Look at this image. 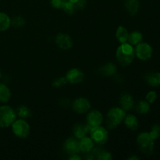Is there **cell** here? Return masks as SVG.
Listing matches in <instances>:
<instances>
[{
	"label": "cell",
	"instance_id": "1",
	"mask_svg": "<svg viewBox=\"0 0 160 160\" xmlns=\"http://www.w3.org/2000/svg\"><path fill=\"white\" fill-rule=\"evenodd\" d=\"M116 56L119 63L123 67L129 66L134 61L135 52L132 45L129 43H123L118 47Z\"/></svg>",
	"mask_w": 160,
	"mask_h": 160
},
{
	"label": "cell",
	"instance_id": "2",
	"mask_svg": "<svg viewBox=\"0 0 160 160\" xmlns=\"http://www.w3.org/2000/svg\"><path fill=\"white\" fill-rule=\"evenodd\" d=\"M126 112L122 108L113 107L109 110L106 115V125L109 130H113L124 120Z\"/></svg>",
	"mask_w": 160,
	"mask_h": 160
},
{
	"label": "cell",
	"instance_id": "3",
	"mask_svg": "<svg viewBox=\"0 0 160 160\" xmlns=\"http://www.w3.org/2000/svg\"><path fill=\"white\" fill-rule=\"evenodd\" d=\"M137 145L139 149L146 155H152L154 152V140L151 138L149 133H141L137 138Z\"/></svg>",
	"mask_w": 160,
	"mask_h": 160
},
{
	"label": "cell",
	"instance_id": "4",
	"mask_svg": "<svg viewBox=\"0 0 160 160\" xmlns=\"http://www.w3.org/2000/svg\"><path fill=\"white\" fill-rule=\"evenodd\" d=\"M17 113L12 107L9 106H0V128H8L11 126L16 120Z\"/></svg>",
	"mask_w": 160,
	"mask_h": 160
},
{
	"label": "cell",
	"instance_id": "5",
	"mask_svg": "<svg viewBox=\"0 0 160 160\" xmlns=\"http://www.w3.org/2000/svg\"><path fill=\"white\" fill-rule=\"evenodd\" d=\"M90 138L97 145H104L109 139V133L105 128L101 125L92 128L90 132Z\"/></svg>",
	"mask_w": 160,
	"mask_h": 160
},
{
	"label": "cell",
	"instance_id": "6",
	"mask_svg": "<svg viewBox=\"0 0 160 160\" xmlns=\"http://www.w3.org/2000/svg\"><path fill=\"white\" fill-rule=\"evenodd\" d=\"M12 130L13 134L20 138H25L28 137L31 131L30 125L24 119L15 120L12 124Z\"/></svg>",
	"mask_w": 160,
	"mask_h": 160
},
{
	"label": "cell",
	"instance_id": "7",
	"mask_svg": "<svg viewBox=\"0 0 160 160\" xmlns=\"http://www.w3.org/2000/svg\"><path fill=\"white\" fill-rule=\"evenodd\" d=\"M134 52H135V56H137V57L141 60L144 61L149 59L152 55V48L151 45L145 42H141L136 45Z\"/></svg>",
	"mask_w": 160,
	"mask_h": 160
},
{
	"label": "cell",
	"instance_id": "8",
	"mask_svg": "<svg viewBox=\"0 0 160 160\" xmlns=\"http://www.w3.org/2000/svg\"><path fill=\"white\" fill-rule=\"evenodd\" d=\"M72 109L78 113H86L91 109V103L86 98L79 97L73 102Z\"/></svg>",
	"mask_w": 160,
	"mask_h": 160
},
{
	"label": "cell",
	"instance_id": "9",
	"mask_svg": "<svg viewBox=\"0 0 160 160\" xmlns=\"http://www.w3.org/2000/svg\"><path fill=\"white\" fill-rule=\"evenodd\" d=\"M65 78L67 79V82L70 83V84H76L82 82L84 78H85V75L79 69L73 68L67 72Z\"/></svg>",
	"mask_w": 160,
	"mask_h": 160
},
{
	"label": "cell",
	"instance_id": "10",
	"mask_svg": "<svg viewBox=\"0 0 160 160\" xmlns=\"http://www.w3.org/2000/svg\"><path fill=\"white\" fill-rule=\"evenodd\" d=\"M86 121H87V124L91 128L99 126L103 121V116L100 111L93 109L88 113Z\"/></svg>",
	"mask_w": 160,
	"mask_h": 160
},
{
	"label": "cell",
	"instance_id": "11",
	"mask_svg": "<svg viewBox=\"0 0 160 160\" xmlns=\"http://www.w3.org/2000/svg\"><path fill=\"white\" fill-rule=\"evenodd\" d=\"M63 148L69 155L78 154L81 152L79 141L77 138H70L67 139L63 144Z\"/></svg>",
	"mask_w": 160,
	"mask_h": 160
},
{
	"label": "cell",
	"instance_id": "12",
	"mask_svg": "<svg viewBox=\"0 0 160 160\" xmlns=\"http://www.w3.org/2000/svg\"><path fill=\"white\" fill-rule=\"evenodd\" d=\"M56 44L61 49L68 50L73 47V40L69 34L61 33L56 36Z\"/></svg>",
	"mask_w": 160,
	"mask_h": 160
},
{
	"label": "cell",
	"instance_id": "13",
	"mask_svg": "<svg viewBox=\"0 0 160 160\" xmlns=\"http://www.w3.org/2000/svg\"><path fill=\"white\" fill-rule=\"evenodd\" d=\"M120 108L124 111H130L134 108V100L132 95L130 94L124 93L120 96Z\"/></svg>",
	"mask_w": 160,
	"mask_h": 160
},
{
	"label": "cell",
	"instance_id": "14",
	"mask_svg": "<svg viewBox=\"0 0 160 160\" xmlns=\"http://www.w3.org/2000/svg\"><path fill=\"white\" fill-rule=\"evenodd\" d=\"M91 128L90 126L86 123V124H82V123H77L73 127V134H74L75 138H77L78 139H81L82 138H84V136H86V134H89L90 132Z\"/></svg>",
	"mask_w": 160,
	"mask_h": 160
},
{
	"label": "cell",
	"instance_id": "15",
	"mask_svg": "<svg viewBox=\"0 0 160 160\" xmlns=\"http://www.w3.org/2000/svg\"><path fill=\"white\" fill-rule=\"evenodd\" d=\"M80 150L81 152L84 153H88L92 152V150L94 148L95 146V142H93L91 138L84 136V138L80 139Z\"/></svg>",
	"mask_w": 160,
	"mask_h": 160
},
{
	"label": "cell",
	"instance_id": "16",
	"mask_svg": "<svg viewBox=\"0 0 160 160\" xmlns=\"http://www.w3.org/2000/svg\"><path fill=\"white\" fill-rule=\"evenodd\" d=\"M91 152L93 155L95 159L98 160H111L112 159V154L106 150L103 149V148L97 147V148H93Z\"/></svg>",
	"mask_w": 160,
	"mask_h": 160
},
{
	"label": "cell",
	"instance_id": "17",
	"mask_svg": "<svg viewBox=\"0 0 160 160\" xmlns=\"http://www.w3.org/2000/svg\"><path fill=\"white\" fill-rule=\"evenodd\" d=\"M125 8L128 13L131 16H134L138 13L140 9L139 0H125Z\"/></svg>",
	"mask_w": 160,
	"mask_h": 160
},
{
	"label": "cell",
	"instance_id": "18",
	"mask_svg": "<svg viewBox=\"0 0 160 160\" xmlns=\"http://www.w3.org/2000/svg\"><path fill=\"white\" fill-rule=\"evenodd\" d=\"M117 71V66L112 62H108V63L105 64L104 66L101 67L98 70V72L101 74L104 75V76H113L116 74Z\"/></svg>",
	"mask_w": 160,
	"mask_h": 160
},
{
	"label": "cell",
	"instance_id": "19",
	"mask_svg": "<svg viewBox=\"0 0 160 160\" xmlns=\"http://www.w3.org/2000/svg\"><path fill=\"white\" fill-rule=\"evenodd\" d=\"M145 80L148 85L152 87L160 86V73L152 72V73H147L145 77Z\"/></svg>",
	"mask_w": 160,
	"mask_h": 160
},
{
	"label": "cell",
	"instance_id": "20",
	"mask_svg": "<svg viewBox=\"0 0 160 160\" xmlns=\"http://www.w3.org/2000/svg\"><path fill=\"white\" fill-rule=\"evenodd\" d=\"M123 121H124L127 128L131 131H136L139 127V123L137 117L134 115H131V114L126 116Z\"/></svg>",
	"mask_w": 160,
	"mask_h": 160
},
{
	"label": "cell",
	"instance_id": "21",
	"mask_svg": "<svg viewBox=\"0 0 160 160\" xmlns=\"http://www.w3.org/2000/svg\"><path fill=\"white\" fill-rule=\"evenodd\" d=\"M10 98L11 92L9 88L6 84L0 83V102H8Z\"/></svg>",
	"mask_w": 160,
	"mask_h": 160
},
{
	"label": "cell",
	"instance_id": "22",
	"mask_svg": "<svg viewBox=\"0 0 160 160\" xmlns=\"http://www.w3.org/2000/svg\"><path fill=\"white\" fill-rule=\"evenodd\" d=\"M128 36H129V33H128V31L126 28L120 26L117 28V32H116V38L120 43L123 44L128 42Z\"/></svg>",
	"mask_w": 160,
	"mask_h": 160
},
{
	"label": "cell",
	"instance_id": "23",
	"mask_svg": "<svg viewBox=\"0 0 160 160\" xmlns=\"http://www.w3.org/2000/svg\"><path fill=\"white\" fill-rule=\"evenodd\" d=\"M11 26V19L4 12H0V31H5Z\"/></svg>",
	"mask_w": 160,
	"mask_h": 160
},
{
	"label": "cell",
	"instance_id": "24",
	"mask_svg": "<svg viewBox=\"0 0 160 160\" xmlns=\"http://www.w3.org/2000/svg\"><path fill=\"white\" fill-rule=\"evenodd\" d=\"M16 113L20 119H24V120L29 118L32 115V112H31V109L28 108V106H23V105H21V106L17 108Z\"/></svg>",
	"mask_w": 160,
	"mask_h": 160
},
{
	"label": "cell",
	"instance_id": "25",
	"mask_svg": "<svg viewBox=\"0 0 160 160\" xmlns=\"http://www.w3.org/2000/svg\"><path fill=\"white\" fill-rule=\"evenodd\" d=\"M142 39H143V36L142 33L139 31H133L132 33L129 34L128 42L131 45H137L142 42Z\"/></svg>",
	"mask_w": 160,
	"mask_h": 160
},
{
	"label": "cell",
	"instance_id": "26",
	"mask_svg": "<svg viewBox=\"0 0 160 160\" xmlns=\"http://www.w3.org/2000/svg\"><path fill=\"white\" fill-rule=\"evenodd\" d=\"M136 111L140 114H145L149 112L150 105L147 101H140L138 102L135 107Z\"/></svg>",
	"mask_w": 160,
	"mask_h": 160
},
{
	"label": "cell",
	"instance_id": "27",
	"mask_svg": "<svg viewBox=\"0 0 160 160\" xmlns=\"http://www.w3.org/2000/svg\"><path fill=\"white\" fill-rule=\"evenodd\" d=\"M26 23V20L22 16H15L11 20V26L15 28H19L23 27Z\"/></svg>",
	"mask_w": 160,
	"mask_h": 160
},
{
	"label": "cell",
	"instance_id": "28",
	"mask_svg": "<svg viewBox=\"0 0 160 160\" xmlns=\"http://www.w3.org/2000/svg\"><path fill=\"white\" fill-rule=\"evenodd\" d=\"M62 9H63L64 12H65L67 14H68V15H72V14L74 13L75 11L77 10L75 6H73V5L72 4L69 0H67V2L65 3Z\"/></svg>",
	"mask_w": 160,
	"mask_h": 160
},
{
	"label": "cell",
	"instance_id": "29",
	"mask_svg": "<svg viewBox=\"0 0 160 160\" xmlns=\"http://www.w3.org/2000/svg\"><path fill=\"white\" fill-rule=\"evenodd\" d=\"M149 133L150 136H151L153 140H156L157 138H159L160 137V125L156 124L152 128L151 131Z\"/></svg>",
	"mask_w": 160,
	"mask_h": 160
},
{
	"label": "cell",
	"instance_id": "30",
	"mask_svg": "<svg viewBox=\"0 0 160 160\" xmlns=\"http://www.w3.org/2000/svg\"><path fill=\"white\" fill-rule=\"evenodd\" d=\"M69 1L75 6L76 9H80V10L84 9L87 5V0H69Z\"/></svg>",
	"mask_w": 160,
	"mask_h": 160
},
{
	"label": "cell",
	"instance_id": "31",
	"mask_svg": "<svg viewBox=\"0 0 160 160\" xmlns=\"http://www.w3.org/2000/svg\"><path fill=\"white\" fill-rule=\"evenodd\" d=\"M67 83V79L64 77H60V78H58L56 79H55L52 82V86L55 88H61L63 87L66 85V84Z\"/></svg>",
	"mask_w": 160,
	"mask_h": 160
},
{
	"label": "cell",
	"instance_id": "32",
	"mask_svg": "<svg viewBox=\"0 0 160 160\" xmlns=\"http://www.w3.org/2000/svg\"><path fill=\"white\" fill-rule=\"evenodd\" d=\"M67 0H51V5L53 8L57 9H62Z\"/></svg>",
	"mask_w": 160,
	"mask_h": 160
},
{
	"label": "cell",
	"instance_id": "33",
	"mask_svg": "<svg viewBox=\"0 0 160 160\" xmlns=\"http://www.w3.org/2000/svg\"><path fill=\"white\" fill-rule=\"evenodd\" d=\"M157 98V94L154 91L149 92L146 95V101L149 103H153L156 100Z\"/></svg>",
	"mask_w": 160,
	"mask_h": 160
},
{
	"label": "cell",
	"instance_id": "34",
	"mask_svg": "<svg viewBox=\"0 0 160 160\" xmlns=\"http://www.w3.org/2000/svg\"><path fill=\"white\" fill-rule=\"evenodd\" d=\"M60 106H62V107H68L70 105V100L67 99V98H62V99L60 100Z\"/></svg>",
	"mask_w": 160,
	"mask_h": 160
},
{
	"label": "cell",
	"instance_id": "35",
	"mask_svg": "<svg viewBox=\"0 0 160 160\" xmlns=\"http://www.w3.org/2000/svg\"><path fill=\"white\" fill-rule=\"evenodd\" d=\"M70 160H81V157L78 156V154H73L70 155V157L69 158Z\"/></svg>",
	"mask_w": 160,
	"mask_h": 160
},
{
	"label": "cell",
	"instance_id": "36",
	"mask_svg": "<svg viewBox=\"0 0 160 160\" xmlns=\"http://www.w3.org/2000/svg\"><path fill=\"white\" fill-rule=\"evenodd\" d=\"M140 159V158L137 156H131L128 158V160H138Z\"/></svg>",
	"mask_w": 160,
	"mask_h": 160
},
{
	"label": "cell",
	"instance_id": "37",
	"mask_svg": "<svg viewBox=\"0 0 160 160\" xmlns=\"http://www.w3.org/2000/svg\"><path fill=\"white\" fill-rule=\"evenodd\" d=\"M2 78V72H1V70H0V79H1Z\"/></svg>",
	"mask_w": 160,
	"mask_h": 160
}]
</instances>
